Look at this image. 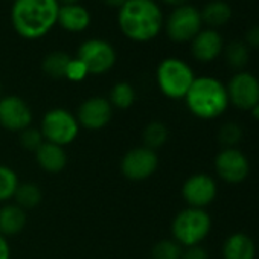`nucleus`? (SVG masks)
Masks as SVG:
<instances>
[{"mask_svg":"<svg viewBox=\"0 0 259 259\" xmlns=\"http://www.w3.org/2000/svg\"><path fill=\"white\" fill-rule=\"evenodd\" d=\"M182 259H207V251L201 245H192L183 248Z\"/></svg>","mask_w":259,"mask_h":259,"instance_id":"31","label":"nucleus"},{"mask_svg":"<svg viewBox=\"0 0 259 259\" xmlns=\"http://www.w3.org/2000/svg\"><path fill=\"white\" fill-rule=\"evenodd\" d=\"M162 2L166 4V5H171V7L177 8V7L186 5V4H188V0H162Z\"/></svg>","mask_w":259,"mask_h":259,"instance_id":"35","label":"nucleus"},{"mask_svg":"<svg viewBox=\"0 0 259 259\" xmlns=\"http://www.w3.org/2000/svg\"><path fill=\"white\" fill-rule=\"evenodd\" d=\"M226 90L229 104L242 111H250L259 104V78L251 72H236L226 84Z\"/></svg>","mask_w":259,"mask_h":259,"instance_id":"10","label":"nucleus"},{"mask_svg":"<svg viewBox=\"0 0 259 259\" xmlns=\"http://www.w3.org/2000/svg\"><path fill=\"white\" fill-rule=\"evenodd\" d=\"M169 139V130L168 126L160 120H151L145 125L142 132V142L145 148H150L153 151H159L166 145Z\"/></svg>","mask_w":259,"mask_h":259,"instance_id":"21","label":"nucleus"},{"mask_svg":"<svg viewBox=\"0 0 259 259\" xmlns=\"http://www.w3.org/2000/svg\"><path fill=\"white\" fill-rule=\"evenodd\" d=\"M195 79L192 67L177 57H168L162 60L156 70L157 87L163 96L179 101L185 99L188 90Z\"/></svg>","mask_w":259,"mask_h":259,"instance_id":"5","label":"nucleus"},{"mask_svg":"<svg viewBox=\"0 0 259 259\" xmlns=\"http://www.w3.org/2000/svg\"><path fill=\"white\" fill-rule=\"evenodd\" d=\"M244 132L238 122H226L218 130V142L223 148H236V145L242 141Z\"/></svg>","mask_w":259,"mask_h":259,"instance_id":"27","label":"nucleus"},{"mask_svg":"<svg viewBox=\"0 0 259 259\" xmlns=\"http://www.w3.org/2000/svg\"><path fill=\"white\" fill-rule=\"evenodd\" d=\"M223 259H254L256 257V244L244 232L230 233L221 247Z\"/></svg>","mask_w":259,"mask_h":259,"instance_id":"17","label":"nucleus"},{"mask_svg":"<svg viewBox=\"0 0 259 259\" xmlns=\"http://www.w3.org/2000/svg\"><path fill=\"white\" fill-rule=\"evenodd\" d=\"M166 35L174 43H191L203 29V19L198 8L186 4L174 8L163 25Z\"/></svg>","mask_w":259,"mask_h":259,"instance_id":"7","label":"nucleus"},{"mask_svg":"<svg viewBox=\"0 0 259 259\" xmlns=\"http://www.w3.org/2000/svg\"><path fill=\"white\" fill-rule=\"evenodd\" d=\"M201 13L203 25L206 23L212 29L224 26L232 19V8L224 0H212V2L206 4Z\"/></svg>","mask_w":259,"mask_h":259,"instance_id":"20","label":"nucleus"},{"mask_svg":"<svg viewBox=\"0 0 259 259\" xmlns=\"http://www.w3.org/2000/svg\"><path fill=\"white\" fill-rule=\"evenodd\" d=\"M58 11V0H13L11 23L22 38L38 40L54 29Z\"/></svg>","mask_w":259,"mask_h":259,"instance_id":"2","label":"nucleus"},{"mask_svg":"<svg viewBox=\"0 0 259 259\" xmlns=\"http://www.w3.org/2000/svg\"><path fill=\"white\" fill-rule=\"evenodd\" d=\"M79 0H58L60 5H67V4H78Z\"/></svg>","mask_w":259,"mask_h":259,"instance_id":"37","label":"nucleus"},{"mask_svg":"<svg viewBox=\"0 0 259 259\" xmlns=\"http://www.w3.org/2000/svg\"><path fill=\"white\" fill-rule=\"evenodd\" d=\"M182 253H183V247L179 242H176L172 238L156 242L151 250L153 259H182Z\"/></svg>","mask_w":259,"mask_h":259,"instance_id":"28","label":"nucleus"},{"mask_svg":"<svg viewBox=\"0 0 259 259\" xmlns=\"http://www.w3.org/2000/svg\"><path fill=\"white\" fill-rule=\"evenodd\" d=\"M87 75H89V72H87V67L84 66V63L78 58H70L64 78L72 82H81L87 78Z\"/></svg>","mask_w":259,"mask_h":259,"instance_id":"30","label":"nucleus"},{"mask_svg":"<svg viewBox=\"0 0 259 259\" xmlns=\"http://www.w3.org/2000/svg\"><path fill=\"white\" fill-rule=\"evenodd\" d=\"M218 194V185L215 179L204 172H195L189 176L182 185V197L188 207L206 209L212 204Z\"/></svg>","mask_w":259,"mask_h":259,"instance_id":"13","label":"nucleus"},{"mask_svg":"<svg viewBox=\"0 0 259 259\" xmlns=\"http://www.w3.org/2000/svg\"><path fill=\"white\" fill-rule=\"evenodd\" d=\"M79 130L81 126L75 113L63 107L48 110L40 123V132L45 142L55 144L63 148L76 141Z\"/></svg>","mask_w":259,"mask_h":259,"instance_id":"6","label":"nucleus"},{"mask_svg":"<svg viewBox=\"0 0 259 259\" xmlns=\"http://www.w3.org/2000/svg\"><path fill=\"white\" fill-rule=\"evenodd\" d=\"M212 230V218L206 209H182L171 223L172 239L183 248L200 245Z\"/></svg>","mask_w":259,"mask_h":259,"instance_id":"4","label":"nucleus"},{"mask_svg":"<svg viewBox=\"0 0 259 259\" xmlns=\"http://www.w3.org/2000/svg\"><path fill=\"white\" fill-rule=\"evenodd\" d=\"M113 110L114 108L107 98L90 96L79 104L75 116L81 128L98 132V130H102L110 123L113 117Z\"/></svg>","mask_w":259,"mask_h":259,"instance_id":"14","label":"nucleus"},{"mask_svg":"<svg viewBox=\"0 0 259 259\" xmlns=\"http://www.w3.org/2000/svg\"><path fill=\"white\" fill-rule=\"evenodd\" d=\"M76 58L84 63L89 75H104L114 67L117 57L111 43L102 38H90L81 43Z\"/></svg>","mask_w":259,"mask_h":259,"instance_id":"8","label":"nucleus"},{"mask_svg":"<svg viewBox=\"0 0 259 259\" xmlns=\"http://www.w3.org/2000/svg\"><path fill=\"white\" fill-rule=\"evenodd\" d=\"M250 113H251V116H253L256 120H259V104H256V105L250 110Z\"/></svg>","mask_w":259,"mask_h":259,"instance_id":"36","label":"nucleus"},{"mask_svg":"<svg viewBox=\"0 0 259 259\" xmlns=\"http://www.w3.org/2000/svg\"><path fill=\"white\" fill-rule=\"evenodd\" d=\"M28 223V213L16 203H5L0 207V235L5 238L17 236Z\"/></svg>","mask_w":259,"mask_h":259,"instance_id":"19","label":"nucleus"},{"mask_svg":"<svg viewBox=\"0 0 259 259\" xmlns=\"http://www.w3.org/2000/svg\"><path fill=\"white\" fill-rule=\"evenodd\" d=\"M107 99L110 101L113 108L128 110L130 107H133V104L136 102V90L130 82L119 81L111 87L110 95H108Z\"/></svg>","mask_w":259,"mask_h":259,"instance_id":"22","label":"nucleus"},{"mask_svg":"<svg viewBox=\"0 0 259 259\" xmlns=\"http://www.w3.org/2000/svg\"><path fill=\"white\" fill-rule=\"evenodd\" d=\"M215 172L227 185H239L250 174L248 157L239 148H221L213 160Z\"/></svg>","mask_w":259,"mask_h":259,"instance_id":"11","label":"nucleus"},{"mask_svg":"<svg viewBox=\"0 0 259 259\" xmlns=\"http://www.w3.org/2000/svg\"><path fill=\"white\" fill-rule=\"evenodd\" d=\"M0 98H2V82H0Z\"/></svg>","mask_w":259,"mask_h":259,"instance_id":"38","label":"nucleus"},{"mask_svg":"<svg viewBox=\"0 0 259 259\" xmlns=\"http://www.w3.org/2000/svg\"><path fill=\"white\" fill-rule=\"evenodd\" d=\"M224 49V40L217 29H201L191 41V54L200 63H212Z\"/></svg>","mask_w":259,"mask_h":259,"instance_id":"15","label":"nucleus"},{"mask_svg":"<svg viewBox=\"0 0 259 259\" xmlns=\"http://www.w3.org/2000/svg\"><path fill=\"white\" fill-rule=\"evenodd\" d=\"M92 23V16L87 8H84L79 4H67L60 5L58 11V20L57 25H60L67 32H82L85 31Z\"/></svg>","mask_w":259,"mask_h":259,"instance_id":"16","label":"nucleus"},{"mask_svg":"<svg viewBox=\"0 0 259 259\" xmlns=\"http://www.w3.org/2000/svg\"><path fill=\"white\" fill-rule=\"evenodd\" d=\"M226 63L235 69V70H242L250 60V49L247 48V45L244 41H230L227 46H224L223 49Z\"/></svg>","mask_w":259,"mask_h":259,"instance_id":"24","label":"nucleus"},{"mask_svg":"<svg viewBox=\"0 0 259 259\" xmlns=\"http://www.w3.org/2000/svg\"><path fill=\"white\" fill-rule=\"evenodd\" d=\"M34 113L29 104L17 96L7 95L0 98V126L11 133H22L32 126Z\"/></svg>","mask_w":259,"mask_h":259,"instance_id":"12","label":"nucleus"},{"mask_svg":"<svg viewBox=\"0 0 259 259\" xmlns=\"http://www.w3.org/2000/svg\"><path fill=\"white\" fill-rule=\"evenodd\" d=\"M19 185L20 180L17 172L7 165H0V203H10L14 198Z\"/></svg>","mask_w":259,"mask_h":259,"instance_id":"26","label":"nucleus"},{"mask_svg":"<svg viewBox=\"0 0 259 259\" xmlns=\"http://www.w3.org/2000/svg\"><path fill=\"white\" fill-rule=\"evenodd\" d=\"M102 2L107 5V7H111V8H120L125 2H126V0H102Z\"/></svg>","mask_w":259,"mask_h":259,"instance_id":"34","label":"nucleus"},{"mask_svg":"<svg viewBox=\"0 0 259 259\" xmlns=\"http://www.w3.org/2000/svg\"><path fill=\"white\" fill-rule=\"evenodd\" d=\"M185 104L191 114L203 120H212L224 114L229 104L226 84L215 76H195L185 96Z\"/></svg>","mask_w":259,"mask_h":259,"instance_id":"3","label":"nucleus"},{"mask_svg":"<svg viewBox=\"0 0 259 259\" xmlns=\"http://www.w3.org/2000/svg\"><path fill=\"white\" fill-rule=\"evenodd\" d=\"M117 25L126 38L147 43L162 32L165 19L156 0H126L117 11Z\"/></svg>","mask_w":259,"mask_h":259,"instance_id":"1","label":"nucleus"},{"mask_svg":"<svg viewBox=\"0 0 259 259\" xmlns=\"http://www.w3.org/2000/svg\"><path fill=\"white\" fill-rule=\"evenodd\" d=\"M247 48L250 49H259V25L251 26L247 32H245V41Z\"/></svg>","mask_w":259,"mask_h":259,"instance_id":"32","label":"nucleus"},{"mask_svg":"<svg viewBox=\"0 0 259 259\" xmlns=\"http://www.w3.org/2000/svg\"><path fill=\"white\" fill-rule=\"evenodd\" d=\"M70 55L66 54V52H61V51H55V52H51L45 57L43 60V72L54 78V79H61L64 78L66 75V69H67V64L70 61Z\"/></svg>","mask_w":259,"mask_h":259,"instance_id":"25","label":"nucleus"},{"mask_svg":"<svg viewBox=\"0 0 259 259\" xmlns=\"http://www.w3.org/2000/svg\"><path fill=\"white\" fill-rule=\"evenodd\" d=\"M159 156L156 151L142 147L128 150L120 159V172L132 182H144L156 174Z\"/></svg>","mask_w":259,"mask_h":259,"instance_id":"9","label":"nucleus"},{"mask_svg":"<svg viewBox=\"0 0 259 259\" xmlns=\"http://www.w3.org/2000/svg\"><path fill=\"white\" fill-rule=\"evenodd\" d=\"M19 142H20L23 150L35 153L43 145L45 139H43V135L40 132V128L29 126V128L23 130L22 133H19Z\"/></svg>","mask_w":259,"mask_h":259,"instance_id":"29","label":"nucleus"},{"mask_svg":"<svg viewBox=\"0 0 259 259\" xmlns=\"http://www.w3.org/2000/svg\"><path fill=\"white\" fill-rule=\"evenodd\" d=\"M13 200H16V204L28 212L31 209H35L41 203L43 192H41V189H40V186L37 183L25 182V183L19 185Z\"/></svg>","mask_w":259,"mask_h":259,"instance_id":"23","label":"nucleus"},{"mask_svg":"<svg viewBox=\"0 0 259 259\" xmlns=\"http://www.w3.org/2000/svg\"><path fill=\"white\" fill-rule=\"evenodd\" d=\"M34 154L37 165L48 174H58L67 166V153L60 145L43 142V145Z\"/></svg>","mask_w":259,"mask_h":259,"instance_id":"18","label":"nucleus"},{"mask_svg":"<svg viewBox=\"0 0 259 259\" xmlns=\"http://www.w3.org/2000/svg\"><path fill=\"white\" fill-rule=\"evenodd\" d=\"M0 259H11V245L4 235H0Z\"/></svg>","mask_w":259,"mask_h":259,"instance_id":"33","label":"nucleus"}]
</instances>
